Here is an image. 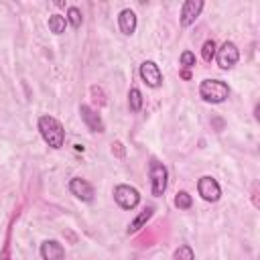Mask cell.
<instances>
[{
	"instance_id": "obj_1",
	"label": "cell",
	"mask_w": 260,
	"mask_h": 260,
	"mask_svg": "<svg viewBox=\"0 0 260 260\" xmlns=\"http://www.w3.org/2000/svg\"><path fill=\"white\" fill-rule=\"evenodd\" d=\"M37 126H39V132H41L43 140L51 148L57 150V148H61L65 144V128H63V124L55 116H49V114L41 116L39 122H37Z\"/></svg>"
},
{
	"instance_id": "obj_2",
	"label": "cell",
	"mask_w": 260,
	"mask_h": 260,
	"mask_svg": "<svg viewBox=\"0 0 260 260\" xmlns=\"http://www.w3.org/2000/svg\"><path fill=\"white\" fill-rule=\"evenodd\" d=\"M199 95L207 104H221L230 98V85L221 79H203L199 83Z\"/></svg>"
},
{
	"instance_id": "obj_3",
	"label": "cell",
	"mask_w": 260,
	"mask_h": 260,
	"mask_svg": "<svg viewBox=\"0 0 260 260\" xmlns=\"http://www.w3.org/2000/svg\"><path fill=\"white\" fill-rule=\"evenodd\" d=\"M148 179H150V193L154 197H162L169 185V171L160 160L152 158L148 162Z\"/></svg>"
},
{
	"instance_id": "obj_4",
	"label": "cell",
	"mask_w": 260,
	"mask_h": 260,
	"mask_svg": "<svg viewBox=\"0 0 260 260\" xmlns=\"http://www.w3.org/2000/svg\"><path fill=\"white\" fill-rule=\"evenodd\" d=\"M114 201H116L122 209L130 211V209H134V207L140 203V193H138L136 187L126 185V183H120V185L114 187Z\"/></svg>"
},
{
	"instance_id": "obj_5",
	"label": "cell",
	"mask_w": 260,
	"mask_h": 260,
	"mask_svg": "<svg viewBox=\"0 0 260 260\" xmlns=\"http://www.w3.org/2000/svg\"><path fill=\"white\" fill-rule=\"evenodd\" d=\"M215 61H217L219 69H223V71H228L234 65H238V61H240V49H238V45L234 41L221 43V47L215 51Z\"/></svg>"
},
{
	"instance_id": "obj_6",
	"label": "cell",
	"mask_w": 260,
	"mask_h": 260,
	"mask_svg": "<svg viewBox=\"0 0 260 260\" xmlns=\"http://www.w3.org/2000/svg\"><path fill=\"white\" fill-rule=\"evenodd\" d=\"M197 193L201 195L203 201L215 203V201H219V197H221V187H219V183H217L213 177L205 175V177H201V179L197 181Z\"/></svg>"
},
{
	"instance_id": "obj_7",
	"label": "cell",
	"mask_w": 260,
	"mask_h": 260,
	"mask_svg": "<svg viewBox=\"0 0 260 260\" xmlns=\"http://www.w3.org/2000/svg\"><path fill=\"white\" fill-rule=\"evenodd\" d=\"M138 73H140V79H142L148 87L156 89V87L162 85V71H160V67H158L154 61H142Z\"/></svg>"
},
{
	"instance_id": "obj_8",
	"label": "cell",
	"mask_w": 260,
	"mask_h": 260,
	"mask_svg": "<svg viewBox=\"0 0 260 260\" xmlns=\"http://www.w3.org/2000/svg\"><path fill=\"white\" fill-rule=\"evenodd\" d=\"M201 10H203V2H201V0H185V2L181 4V14H179L181 26H183V28L191 26V24L197 20V16L201 14Z\"/></svg>"
},
{
	"instance_id": "obj_9",
	"label": "cell",
	"mask_w": 260,
	"mask_h": 260,
	"mask_svg": "<svg viewBox=\"0 0 260 260\" xmlns=\"http://www.w3.org/2000/svg\"><path fill=\"white\" fill-rule=\"evenodd\" d=\"M69 191H71V195H75L77 199H81V201H85V203H91L93 197H95V191H93L91 183H87V181L81 179V177H73V179L69 181Z\"/></svg>"
},
{
	"instance_id": "obj_10",
	"label": "cell",
	"mask_w": 260,
	"mask_h": 260,
	"mask_svg": "<svg viewBox=\"0 0 260 260\" xmlns=\"http://www.w3.org/2000/svg\"><path fill=\"white\" fill-rule=\"evenodd\" d=\"M79 116H81L83 124H85L91 132H104V130H106V126H104L100 114H98L95 110H91L87 104H81V106H79Z\"/></svg>"
},
{
	"instance_id": "obj_11",
	"label": "cell",
	"mask_w": 260,
	"mask_h": 260,
	"mask_svg": "<svg viewBox=\"0 0 260 260\" xmlns=\"http://www.w3.org/2000/svg\"><path fill=\"white\" fill-rule=\"evenodd\" d=\"M43 260H65V248L57 240H45L39 248Z\"/></svg>"
},
{
	"instance_id": "obj_12",
	"label": "cell",
	"mask_w": 260,
	"mask_h": 260,
	"mask_svg": "<svg viewBox=\"0 0 260 260\" xmlns=\"http://www.w3.org/2000/svg\"><path fill=\"white\" fill-rule=\"evenodd\" d=\"M136 26H138L136 12L130 10V8L120 10V14H118V28H120V32L126 35V37H130V35L136 32Z\"/></svg>"
},
{
	"instance_id": "obj_13",
	"label": "cell",
	"mask_w": 260,
	"mask_h": 260,
	"mask_svg": "<svg viewBox=\"0 0 260 260\" xmlns=\"http://www.w3.org/2000/svg\"><path fill=\"white\" fill-rule=\"evenodd\" d=\"M152 213H154V207H152V205L144 207V209H142V211H140V213H138V215L128 223V230H126V232H128V234H136L138 230H142V228H144V223L152 217Z\"/></svg>"
},
{
	"instance_id": "obj_14",
	"label": "cell",
	"mask_w": 260,
	"mask_h": 260,
	"mask_svg": "<svg viewBox=\"0 0 260 260\" xmlns=\"http://www.w3.org/2000/svg\"><path fill=\"white\" fill-rule=\"evenodd\" d=\"M47 24H49V30H51L53 35H61V32H65L67 20H65L63 14H51L49 20H47Z\"/></svg>"
},
{
	"instance_id": "obj_15",
	"label": "cell",
	"mask_w": 260,
	"mask_h": 260,
	"mask_svg": "<svg viewBox=\"0 0 260 260\" xmlns=\"http://www.w3.org/2000/svg\"><path fill=\"white\" fill-rule=\"evenodd\" d=\"M128 108L134 114H138L142 110V91L138 87H130V91H128Z\"/></svg>"
},
{
	"instance_id": "obj_16",
	"label": "cell",
	"mask_w": 260,
	"mask_h": 260,
	"mask_svg": "<svg viewBox=\"0 0 260 260\" xmlns=\"http://www.w3.org/2000/svg\"><path fill=\"white\" fill-rule=\"evenodd\" d=\"M65 20H67L73 28H79L81 22H83V14H81V10H79L77 6H69V8H67V16H65Z\"/></svg>"
},
{
	"instance_id": "obj_17",
	"label": "cell",
	"mask_w": 260,
	"mask_h": 260,
	"mask_svg": "<svg viewBox=\"0 0 260 260\" xmlns=\"http://www.w3.org/2000/svg\"><path fill=\"white\" fill-rule=\"evenodd\" d=\"M215 51H217L215 41H213V39H207V41L203 43V47H201V57H203V61H205V63H211V61L215 59Z\"/></svg>"
},
{
	"instance_id": "obj_18",
	"label": "cell",
	"mask_w": 260,
	"mask_h": 260,
	"mask_svg": "<svg viewBox=\"0 0 260 260\" xmlns=\"http://www.w3.org/2000/svg\"><path fill=\"white\" fill-rule=\"evenodd\" d=\"M173 260H195V252L189 244H181L175 252H173Z\"/></svg>"
},
{
	"instance_id": "obj_19",
	"label": "cell",
	"mask_w": 260,
	"mask_h": 260,
	"mask_svg": "<svg viewBox=\"0 0 260 260\" xmlns=\"http://www.w3.org/2000/svg\"><path fill=\"white\" fill-rule=\"evenodd\" d=\"M175 207L177 209H191V205H193V197L187 193V191H179L177 195H175Z\"/></svg>"
},
{
	"instance_id": "obj_20",
	"label": "cell",
	"mask_w": 260,
	"mask_h": 260,
	"mask_svg": "<svg viewBox=\"0 0 260 260\" xmlns=\"http://www.w3.org/2000/svg\"><path fill=\"white\" fill-rule=\"evenodd\" d=\"M179 63H181L185 69L195 67V53H191V51H183L181 57H179Z\"/></svg>"
}]
</instances>
